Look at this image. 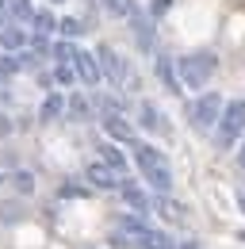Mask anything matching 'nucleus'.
I'll return each mask as SVG.
<instances>
[{
  "instance_id": "b1692460",
  "label": "nucleus",
  "mask_w": 245,
  "mask_h": 249,
  "mask_svg": "<svg viewBox=\"0 0 245 249\" xmlns=\"http://www.w3.org/2000/svg\"><path fill=\"white\" fill-rule=\"evenodd\" d=\"M69 111L81 115V119H88V104H85V100H69Z\"/></svg>"
},
{
  "instance_id": "393cba45",
  "label": "nucleus",
  "mask_w": 245,
  "mask_h": 249,
  "mask_svg": "<svg viewBox=\"0 0 245 249\" xmlns=\"http://www.w3.org/2000/svg\"><path fill=\"white\" fill-rule=\"evenodd\" d=\"M169 4H173V0H153V16H161V12L169 8Z\"/></svg>"
},
{
  "instance_id": "4be33fe9",
  "label": "nucleus",
  "mask_w": 245,
  "mask_h": 249,
  "mask_svg": "<svg viewBox=\"0 0 245 249\" xmlns=\"http://www.w3.org/2000/svg\"><path fill=\"white\" fill-rule=\"evenodd\" d=\"M104 8H107L111 16H126V12H130V0H104Z\"/></svg>"
},
{
  "instance_id": "dca6fc26",
  "label": "nucleus",
  "mask_w": 245,
  "mask_h": 249,
  "mask_svg": "<svg viewBox=\"0 0 245 249\" xmlns=\"http://www.w3.org/2000/svg\"><path fill=\"white\" fill-rule=\"evenodd\" d=\"M12 19H19V23H35V8H31L27 0H12V12H8Z\"/></svg>"
},
{
  "instance_id": "6ab92c4d",
  "label": "nucleus",
  "mask_w": 245,
  "mask_h": 249,
  "mask_svg": "<svg viewBox=\"0 0 245 249\" xmlns=\"http://www.w3.org/2000/svg\"><path fill=\"white\" fill-rule=\"evenodd\" d=\"M12 184H16V192L31 196V192H35V177H31V173H16V177H12Z\"/></svg>"
},
{
  "instance_id": "aec40b11",
  "label": "nucleus",
  "mask_w": 245,
  "mask_h": 249,
  "mask_svg": "<svg viewBox=\"0 0 245 249\" xmlns=\"http://www.w3.org/2000/svg\"><path fill=\"white\" fill-rule=\"evenodd\" d=\"M58 31L65 35V38H77V35L85 31V27H81V19H61V23H58Z\"/></svg>"
},
{
  "instance_id": "f257e3e1",
  "label": "nucleus",
  "mask_w": 245,
  "mask_h": 249,
  "mask_svg": "<svg viewBox=\"0 0 245 249\" xmlns=\"http://www.w3.org/2000/svg\"><path fill=\"white\" fill-rule=\"evenodd\" d=\"M134 165H138L142 180H146L153 192H169V188H173V165H169V157L161 154L157 146L134 142Z\"/></svg>"
},
{
  "instance_id": "2eb2a0df",
  "label": "nucleus",
  "mask_w": 245,
  "mask_h": 249,
  "mask_svg": "<svg viewBox=\"0 0 245 249\" xmlns=\"http://www.w3.org/2000/svg\"><path fill=\"white\" fill-rule=\"evenodd\" d=\"M100 157H104V161H107V165H111L115 173H122V177H126V157H122L119 150L111 146V142H107V146H100Z\"/></svg>"
},
{
  "instance_id": "1a4fd4ad",
  "label": "nucleus",
  "mask_w": 245,
  "mask_h": 249,
  "mask_svg": "<svg viewBox=\"0 0 245 249\" xmlns=\"http://www.w3.org/2000/svg\"><path fill=\"white\" fill-rule=\"evenodd\" d=\"M104 134H107L111 142H126V146H134V142H138V134H134V126L126 123V119H122L119 111H115V115H111V111L104 115Z\"/></svg>"
},
{
  "instance_id": "a211bd4d",
  "label": "nucleus",
  "mask_w": 245,
  "mask_h": 249,
  "mask_svg": "<svg viewBox=\"0 0 245 249\" xmlns=\"http://www.w3.org/2000/svg\"><path fill=\"white\" fill-rule=\"evenodd\" d=\"M35 31H38V35H50V31H58V19H54L50 12H35Z\"/></svg>"
},
{
  "instance_id": "7ed1b4c3",
  "label": "nucleus",
  "mask_w": 245,
  "mask_h": 249,
  "mask_svg": "<svg viewBox=\"0 0 245 249\" xmlns=\"http://www.w3.org/2000/svg\"><path fill=\"white\" fill-rule=\"evenodd\" d=\"M222 111H226V104H222V96H218V92H203L199 100L188 104V119H192L195 130H203V134H214Z\"/></svg>"
},
{
  "instance_id": "6e6552de",
  "label": "nucleus",
  "mask_w": 245,
  "mask_h": 249,
  "mask_svg": "<svg viewBox=\"0 0 245 249\" xmlns=\"http://www.w3.org/2000/svg\"><path fill=\"white\" fill-rule=\"evenodd\" d=\"M85 180H88L92 188H100V192H107V188H119V184H122V173H115V169L100 157L96 165H88V169H85Z\"/></svg>"
},
{
  "instance_id": "39448f33",
  "label": "nucleus",
  "mask_w": 245,
  "mask_h": 249,
  "mask_svg": "<svg viewBox=\"0 0 245 249\" xmlns=\"http://www.w3.org/2000/svg\"><path fill=\"white\" fill-rule=\"evenodd\" d=\"M96 54H100V69H104V81H107L111 89H122V85H126V62H122V58L115 54V50H111V46H100Z\"/></svg>"
},
{
  "instance_id": "9b49d317",
  "label": "nucleus",
  "mask_w": 245,
  "mask_h": 249,
  "mask_svg": "<svg viewBox=\"0 0 245 249\" xmlns=\"http://www.w3.org/2000/svg\"><path fill=\"white\" fill-rule=\"evenodd\" d=\"M119 196L126 199V203H130V207H134V211H142V215H146V211L153 207V199H150V196H146V192H142L138 184H134L130 177H122V184H119Z\"/></svg>"
},
{
  "instance_id": "4468645a",
  "label": "nucleus",
  "mask_w": 245,
  "mask_h": 249,
  "mask_svg": "<svg viewBox=\"0 0 245 249\" xmlns=\"http://www.w3.org/2000/svg\"><path fill=\"white\" fill-rule=\"evenodd\" d=\"M157 77H161L173 92H180V85H184V81H180V69H173V62H169V58H157Z\"/></svg>"
},
{
  "instance_id": "423d86ee",
  "label": "nucleus",
  "mask_w": 245,
  "mask_h": 249,
  "mask_svg": "<svg viewBox=\"0 0 245 249\" xmlns=\"http://www.w3.org/2000/svg\"><path fill=\"white\" fill-rule=\"evenodd\" d=\"M31 42V35H27V23H19V19H0V46L8 50V54H19L23 46Z\"/></svg>"
},
{
  "instance_id": "5701e85b",
  "label": "nucleus",
  "mask_w": 245,
  "mask_h": 249,
  "mask_svg": "<svg viewBox=\"0 0 245 249\" xmlns=\"http://www.w3.org/2000/svg\"><path fill=\"white\" fill-rule=\"evenodd\" d=\"M16 203H0V222H16Z\"/></svg>"
},
{
  "instance_id": "0eeeda50",
  "label": "nucleus",
  "mask_w": 245,
  "mask_h": 249,
  "mask_svg": "<svg viewBox=\"0 0 245 249\" xmlns=\"http://www.w3.org/2000/svg\"><path fill=\"white\" fill-rule=\"evenodd\" d=\"M73 69H77V81H81V85H88V89H96V85L104 81V69H100V54L77 50V58H73Z\"/></svg>"
},
{
  "instance_id": "c756f323",
  "label": "nucleus",
  "mask_w": 245,
  "mask_h": 249,
  "mask_svg": "<svg viewBox=\"0 0 245 249\" xmlns=\"http://www.w3.org/2000/svg\"><path fill=\"white\" fill-rule=\"evenodd\" d=\"M50 4H61V0H50Z\"/></svg>"
},
{
  "instance_id": "ddd939ff",
  "label": "nucleus",
  "mask_w": 245,
  "mask_h": 249,
  "mask_svg": "<svg viewBox=\"0 0 245 249\" xmlns=\"http://www.w3.org/2000/svg\"><path fill=\"white\" fill-rule=\"evenodd\" d=\"M61 111H65V100H61L58 92H50L46 100H42V107H38V119L50 123V119H61Z\"/></svg>"
},
{
  "instance_id": "bb28decb",
  "label": "nucleus",
  "mask_w": 245,
  "mask_h": 249,
  "mask_svg": "<svg viewBox=\"0 0 245 249\" xmlns=\"http://www.w3.org/2000/svg\"><path fill=\"white\" fill-rule=\"evenodd\" d=\"M238 165L245 169V142H242V150H238Z\"/></svg>"
},
{
  "instance_id": "f8f14e48",
  "label": "nucleus",
  "mask_w": 245,
  "mask_h": 249,
  "mask_svg": "<svg viewBox=\"0 0 245 249\" xmlns=\"http://www.w3.org/2000/svg\"><path fill=\"white\" fill-rule=\"evenodd\" d=\"M142 126H146L150 134H165V130H169V126L161 123V111H157V104H150V100L142 104Z\"/></svg>"
},
{
  "instance_id": "f3484780",
  "label": "nucleus",
  "mask_w": 245,
  "mask_h": 249,
  "mask_svg": "<svg viewBox=\"0 0 245 249\" xmlns=\"http://www.w3.org/2000/svg\"><path fill=\"white\" fill-rule=\"evenodd\" d=\"M153 207H161V215H165V218H180V222L188 218L180 203H173V199H165V196H161V199H153Z\"/></svg>"
},
{
  "instance_id": "412c9836",
  "label": "nucleus",
  "mask_w": 245,
  "mask_h": 249,
  "mask_svg": "<svg viewBox=\"0 0 245 249\" xmlns=\"http://www.w3.org/2000/svg\"><path fill=\"white\" fill-rule=\"evenodd\" d=\"M73 58H77V50H73L69 42H58V46H54V62H73Z\"/></svg>"
},
{
  "instance_id": "cd10ccee",
  "label": "nucleus",
  "mask_w": 245,
  "mask_h": 249,
  "mask_svg": "<svg viewBox=\"0 0 245 249\" xmlns=\"http://www.w3.org/2000/svg\"><path fill=\"white\" fill-rule=\"evenodd\" d=\"M238 199H242V207H245V196H238Z\"/></svg>"
},
{
  "instance_id": "9d476101",
  "label": "nucleus",
  "mask_w": 245,
  "mask_h": 249,
  "mask_svg": "<svg viewBox=\"0 0 245 249\" xmlns=\"http://www.w3.org/2000/svg\"><path fill=\"white\" fill-rule=\"evenodd\" d=\"M134 242L138 249H180L165 230H153V226H142V230H134Z\"/></svg>"
},
{
  "instance_id": "a878e982",
  "label": "nucleus",
  "mask_w": 245,
  "mask_h": 249,
  "mask_svg": "<svg viewBox=\"0 0 245 249\" xmlns=\"http://www.w3.org/2000/svg\"><path fill=\"white\" fill-rule=\"evenodd\" d=\"M12 12V0H0V16H8Z\"/></svg>"
},
{
  "instance_id": "c85d7f7f",
  "label": "nucleus",
  "mask_w": 245,
  "mask_h": 249,
  "mask_svg": "<svg viewBox=\"0 0 245 249\" xmlns=\"http://www.w3.org/2000/svg\"><path fill=\"white\" fill-rule=\"evenodd\" d=\"M238 238H242V242H245V230H242V234H238Z\"/></svg>"
},
{
  "instance_id": "f03ea898",
  "label": "nucleus",
  "mask_w": 245,
  "mask_h": 249,
  "mask_svg": "<svg viewBox=\"0 0 245 249\" xmlns=\"http://www.w3.org/2000/svg\"><path fill=\"white\" fill-rule=\"evenodd\" d=\"M242 134H245V100H230L218 126H214V146L218 150H234V142Z\"/></svg>"
},
{
  "instance_id": "20e7f679",
  "label": "nucleus",
  "mask_w": 245,
  "mask_h": 249,
  "mask_svg": "<svg viewBox=\"0 0 245 249\" xmlns=\"http://www.w3.org/2000/svg\"><path fill=\"white\" fill-rule=\"evenodd\" d=\"M214 54L211 50H203V54H184L180 62H176V69H180V81L188 85V89H203L207 81L214 77Z\"/></svg>"
}]
</instances>
